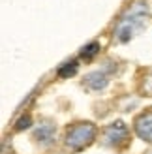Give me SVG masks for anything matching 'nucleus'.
Listing matches in <instances>:
<instances>
[{"instance_id": "1", "label": "nucleus", "mask_w": 152, "mask_h": 154, "mask_svg": "<svg viewBox=\"0 0 152 154\" xmlns=\"http://www.w3.org/2000/svg\"><path fill=\"white\" fill-rule=\"evenodd\" d=\"M96 53H98V43H92V45H88V47L83 51V57H85V58H90L92 55H96Z\"/></svg>"}]
</instances>
